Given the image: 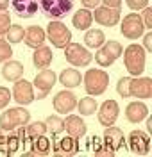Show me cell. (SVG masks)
Returning <instances> with one entry per match:
<instances>
[{"mask_svg": "<svg viewBox=\"0 0 152 157\" xmlns=\"http://www.w3.org/2000/svg\"><path fill=\"white\" fill-rule=\"evenodd\" d=\"M122 54H123V64H125V70L129 71V75L140 77L145 71V63H147L145 48L138 43H131Z\"/></svg>", "mask_w": 152, "mask_h": 157, "instance_id": "obj_1", "label": "cell"}, {"mask_svg": "<svg viewBox=\"0 0 152 157\" xmlns=\"http://www.w3.org/2000/svg\"><path fill=\"white\" fill-rule=\"evenodd\" d=\"M82 82H84V89L88 95L99 97L102 93H106V89L109 86V73L100 68H90L84 73Z\"/></svg>", "mask_w": 152, "mask_h": 157, "instance_id": "obj_2", "label": "cell"}, {"mask_svg": "<svg viewBox=\"0 0 152 157\" xmlns=\"http://www.w3.org/2000/svg\"><path fill=\"white\" fill-rule=\"evenodd\" d=\"M38 7L45 18L61 20L73 9V0H38Z\"/></svg>", "mask_w": 152, "mask_h": 157, "instance_id": "obj_3", "label": "cell"}, {"mask_svg": "<svg viewBox=\"0 0 152 157\" xmlns=\"http://www.w3.org/2000/svg\"><path fill=\"white\" fill-rule=\"evenodd\" d=\"M30 121V113L27 109L20 107H11L6 109L0 114V128L2 130H14L20 125H27Z\"/></svg>", "mask_w": 152, "mask_h": 157, "instance_id": "obj_4", "label": "cell"}, {"mask_svg": "<svg viewBox=\"0 0 152 157\" xmlns=\"http://www.w3.org/2000/svg\"><path fill=\"white\" fill-rule=\"evenodd\" d=\"M47 38L56 48H64L72 41V30L59 20H50L49 27H47Z\"/></svg>", "mask_w": 152, "mask_h": 157, "instance_id": "obj_5", "label": "cell"}, {"mask_svg": "<svg viewBox=\"0 0 152 157\" xmlns=\"http://www.w3.org/2000/svg\"><path fill=\"white\" fill-rule=\"evenodd\" d=\"M122 52H123V48H122L120 43L115 41V39H109V41H104V45H102L100 48H97L95 61L99 63V66L106 68V66H111L113 63L120 57Z\"/></svg>", "mask_w": 152, "mask_h": 157, "instance_id": "obj_6", "label": "cell"}, {"mask_svg": "<svg viewBox=\"0 0 152 157\" xmlns=\"http://www.w3.org/2000/svg\"><path fill=\"white\" fill-rule=\"evenodd\" d=\"M145 25H143L142 18H140V14L138 13H131V14H125L123 20H122L120 23V32L123 38L127 39H138L142 38L143 34H145Z\"/></svg>", "mask_w": 152, "mask_h": 157, "instance_id": "obj_7", "label": "cell"}, {"mask_svg": "<svg viewBox=\"0 0 152 157\" xmlns=\"http://www.w3.org/2000/svg\"><path fill=\"white\" fill-rule=\"evenodd\" d=\"M64 57L66 61L73 66H88L93 61V54L86 47H82L79 43H68L64 47Z\"/></svg>", "mask_w": 152, "mask_h": 157, "instance_id": "obj_8", "label": "cell"}, {"mask_svg": "<svg viewBox=\"0 0 152 157\" xmlns=\"http://www.w3.org/2000/svg\"><path fill=\"white\" fill-rule=\"evenodd\" d=\"M11 95L14 98V102L18 105H29L36 100V95H34V86L32 82L25 80V78H18L13 86V91Z\"/></svg>", "mask_w": 152, "mask_h": 157, "instance_id": "obj_9", "label": "cell"}, {"mask_svg": "<svg viewBox=\"0 0 152 157\" xmlns=\"http://www.w3.org/2000/svg\"><path fill=\"white\" fill-rule=\"evenodd\" d=\"M56 80H57V75H56V71H52V70L45 68L41 70L40 73L34 77V82H32V86L38 89V100L41 98H45L49 93L52 91L54 88V84H56Z\"/></svg>", "mask_w": 152, "mask_h": 157, "instance_id": "obj_10", "label": "cell"}, {"mask_svg": "<svg viewBox=\"0 0 152 157\" xmlns=\"http://www.w3.org/2000/svg\"><path fill=\"white\" fill-rule=\"evenodd\" d=\"M129 95L138 100H149L152 97V78L150 77H131Z\"/></svg>", "mask_w": 152, "mask_h": 157, "instance_id": "obj_11", "label": "cell"}, {"mask_svg": "<svg viewBox=\"0 0 152 157\" xmlns=\"http://www.w3.org/2000/svg\"><path fill=\"white\" fill-rule=\"evenodd\" d=\"M129 150L138 155H147L150 152V136L145 130H132L129 134Z\"/></svg>", "mask_w": 152, "mask_h": 157, "instance_id": "obj_12", "label": "cell"}, {"mask_svg": "<svg viewBox=\"0 0 152 157\" xmlns=\"http://www.w3.org/2000/svg\"><path fill=\"white\" fill-rule=\"evenodd\" d=\"M99 111V123L102 127H109V125H115V121L118 120V114H120V107H118V102L116 100H106L100 107L97 109Z\"/></svg>", "mask_w": 152, "mask_h": 157, "instance_id": "obj_13", "label": "cell"}, {"mask_svg": "<svg viewBox=\"0 0 152 157\" xmlns=\"http://www.w3.org/2000/svg\"><path fill=\"white\" fill-rule=\"evenodd\" d=\"M52 105H54V109L59 114H70L72 111L77 107V97L72 91H68V89H63V91H59L54 97Z\"/></svg>", "mask_w": 152, "mask_h": 157, "instance_id": "obj_14", "label": "cell"}, {"mask_svg": "<svg viewBox=\"0 0 152 157\" xmlns=\"http://www.w3.org/2000/svg\"><path fill=\"white\" fill-rule=\"evenodd\" d=\"M93 14V20L102 25V27H115L118 21H120V9H113V7H106V6H99L95 7V13Z\"/></svg>", "mask_w": 152, "mask_h": 157, "instance_id": "obj_15", "label": "cell"}, {"mask_svg": "<svg viewBox=\"0 0 152 157\" xmlns=\"http://www.w3.org/2000/svg\"><path fill=\"white\" fill-rule=\"evenodd\" d=\"M102 143L106 147L113 150V152H118L120 148H125V136H123V130L120 127H115L109 125L104 130V136H102Z\"/></svg>", "mask_w": 152, "mask_h": 157, "instance_id": "obj_16", "label": "cell"}, {"mask_svg": "<svg viewBox=\"0 0 152 157\" xmlns=\"http://www.w3.org/2000/svg\"><path fill=\"white\" fill-rule=\"evenodd\" d=\"M52 152L59 155H73L79 152V139L72 136H64L61 139L52 137Z\"/></svg>", "mask_w": 152, "mask_h": 157, "instance_id": "obj_17", "label": "cell"}, {"mask_svg": "<svg viewBox=\"0 0 152 157\" xmlns=\"http://www.w3.org/2000/svg\"><path fill=\"white\" fill-rule=\"evenodd\" d=\"M21 148V143L14 130H2L0 128V154L13 155Z\"/></svg>", "mask_w": 152, "mask_h": 157, "instance_id": "obj_18", "label": "cell"}, {"mask_svg": "<svg viewBox=\"0 0 152 157\" xmlns=\"http://www.w3.org/2000/svg\"><path fill=\"white\" fill-rule=\"evenodd\" d=\"M64 130H66L68 136L75 137V139H81V137L86 136L88 127H86V123H84V120H82L81 116H77V114H68L66 120H64Z\"/></svg>", "mask_w": 152, "mask_h": 157, "instance_id": "obj_19", "label": "cell"}, {"mask_svg": "<svg viewBox=\"0 0 152 157\" xmlns=\"http://www.w3.org/2000/svg\"><path fill=\"white\" fill-rule=\"evenodd\" d=\"M147 116H149V107H147V104H143L140 100L127 104V107H125V118H127L129 123H140V121H143Z\"/></svg>", "mask_w": 152, "mask_h": 157, "instance_id": "obj_20", "label": "cell"}, {"mask_svg": "<svg viewBox=\"0 0 152 157\" xmlns=\"http://www.w3.org/2000/svg\"><path fill=\"white\" fill-rule=\"evenodd\" d=\"M13 11L20 18H32L38 13V0H11Z\"/></svg>", "mask_w": 152, "mask_h": 157, "instance_id": "obj_21", "label": "cell"}, {"mask_svg": "<svg viewBox=\"0 0 152 157\" xmlns=\"http://www.w3.org/2000/svg\"><path fill=\"white\" fill-rule=\"evenodd\" d=\"M52 152V141L47 136L34 137L30 141V152H23V157H36V155H49Z\"/></svg>", "mask_w": 152, "mask_h": 157, "instance_id": "obj_22", "label": "cell"}, {"mask_svg": "<svg viewBox=\"0 0 152 157\" xmlns=\"http://www.w3.org/2000/svg\"><path fill=\"white\" fill-rule=\"evenodd\" d=\"M47 39V34H45V29H41L40 25H30L25 29V36H23V41L25 45L30 47V48H38L45 43Z\"/></svg>", "mask_w": 152, "mask_h": 157, "instance_id": "obj_23", "label": "cell"}, {"mask_svg": "<svg viewBox=\"0 0 152 157\" xmlns=\"http://www.w3.org/2000/svg\"><path fill=\"white\" fill-rule=\"evenodd\" d=\"M52 61H54V54H52V50L49 47H45V45H41L38 48H34V56H32V64L36 66L38 70H45L49 68L52 64Z\"/></svg>", "mask_w": 152, "mask_h": 157, "instance_id": "obj_24", "label": "cell"}, {"mask_svg": "<svg viewBox=\"0 0 152 157\" xmlns=\"http://www.w3.org/2000/svg\"><path fill=\"white\" fill-rule=\"evenodd\" d=\"M23 75V64H21L20 61H6L4 63V66H2V77L6 78V80H9V82H16L18 78H21Z\"/></svg>", "mask_w": 152, "mask_h": 157, "instance_id": "obj_25", "label": "cell"}, {"mask_svg": "<svg viewBox=\"0 0 152 157\" xmlns=\"http://www.w3.org/2000/svg\"><path fill=\"white\" fill-rule=\"evenodd\" d=\"M57 78H59L61 86H64L66 89H73L77 86H81V80H82L81 71H77L75 68H64Z\"/></svg>", "mask_w": 152, "mask_h": 157, "instance_id": "obj_26", "label": "cell"}, {"mask_svg": "<svg viewBox=\"0 0 152 157\" xmlns=\"http://www.w3.org/2000/svg\"><path fill=\"white\" fill-rule=\"evenodd\" d=\"M72 23H73L75 29L88 30L91 27V23H93V14H91V11L90 9H79L75 14H73Z\"/></svg>", "mask_w": 152, "mask_h": 157, "instance_id": "obj_27", "label": "cell"}, {"mask_svg": "<svg viewBox=\"0 0 152 157\" xmlns=\"http://www.w3.org/2000/svg\"><path fill=\"white\" fill-rule=\"evenodd\" d=\"M106 41V34L100 29H88L84 34V45L86 48H100Z\"/></svg>", "mask_w": 152, "mask_h": 157, "instance_id": "obj_28", "label": "cell"}, {"mask_svg": "<svg viewBox=\"0 0 152 157\" xmlns=\"http://www.w3.org/2000/svg\"><path fill=\"white\" fill-rule=\"evenodd\" d=\"M97 109H99V104H97V100L91 97V95L81 98V100L77 102V111H79V114H82V116H91V114H95Z\"/></svg>", "mask_w": 152, "mask_h": 157, "instance_id": "obj_29", "label": "cell"}, {"mask_svg": "<svg viewBox=\"0 0 152 157\" xmlns=\"http://www.w3.org/2000/svg\"><path fill=\"white\" fill-rule=\"evenodd\" d=\"M49 130H47V125L45 121H32V123H27L25 125V134H27V139L29 143L34 139V137H40V136H45Z\"/></svg>", "mask_w": 152, "mask_h": 157, "instance_id": "obj_30", "label": "cell"}, {"mask_svg": "<svg viewBox=\"0 0 152 157\" xmlns=\"http://www.w3.org/2000/svg\"><path fill=\"white\" fill-rule=\"evenodd\" d=\"M45 125H47V130L52 134V137L59 136L61 132H64V120L56 114H50V116L45 120Z\"/></svg>", "mask_w": 152, "mask_h": 157, "instance_id": "obj_31", "label": "cell"}, {"mask_svg": "<svg viewBox=\"0 0 152 157\" xmlns=\"http://www.w3.org/2000/svg\"><path fill=\"white\" fill-rule=\"evenodd\" d=\"M6 36H7V41H9L11 45H14V43H20V41H23L25 29H23L21 25H11Z\"/></svg>", "mask_w": 152, "mask_h": 157, "instance_id": "obj_32", "label": "cell"}, {"mask_svg": "<svg viewBox=\"0 0 152 157\" xmlns=\"http://www.w3.org/2000/svg\"><path fill=\"white\" fill-rule=\"evenodd\" d=\"M13 57V47L7 39L0 38V63H6Z\"/></svg>", "mask_w": 152, "mask_h": 157, "instance_id": "obj_33", "label": "cell"}, {"mask_svg": "<svg viewBox=\"0 0 152 157\" xmlns=\"http://www.w3.org/2000/svg\"><path fill=\"white\" fill-rule=\"evenodd\" d=\"M129 82H131V77H122L116 82V93L122 98H131V95H129Z\"/></svg>", "mask_w": 152, "mask_h": 157, "instance_id": "obj_34", "label": "cell"}, {"mask_svg": "<svg viewBox=\"0 0 152 157\" xmlns=\"http://www.w3.org/2000/svg\"><path fill=\"white\" fill-rule=\"evenodd\" d=\"M11 27V14L7 11H0V38H4L7 34Z\"/></svg>", "mask_w": 152, "mask_h": 157, "instance_id": "obj_35", "label": "cell"}, {"mask_svg": "<svg viewBox=\"0 0 152 157\" xmlns=\"http://www.w3.org/2000/svg\"><path fill=\"white\" fill-rule=\"evenodd\" d=\"M11 98H13V95H11L9 88H6V86H0V111H2V109H6L7 105H9Z\"/></svg>", "mask_w": 152, "mask_h": 157, "instance_id": "obj_36", "label": "cell"}, {"mask_svg": "<svg viewBox=\"0 0 152 157\" xmlns=\"http://www.w3.org/2000/svg\"><path fill=\"white\" fill-rule=\"evenodd\" d=\"M140 18H142L143 25H145V29L150 30V29H152V7H145V9H142Z\"/></svg>", "mask_w": 152, "mask_h": 157, "instance_id": "obj_37", "label": "cell"}, {"mask_svg": "<svg viewBox=\"0 0 152 157\" xmlns=\"http://www.w3.org/2000/svg\"><path fill=\"white\" fill-rule=\"evenodd\" d=\"M125 4L132 11H142L145 7H149V0H125Z\"/></svg>", "mask_w": 152, "mask_h": 157, "instance_id": "obj_38", "label": "cell"}, {"mask_svg": "<svg viewBox=\"0 0 152 157\" xmlns=\"http://www.w3.org/2000/svg\"><path fill=\"white\" fill-rule=\"evenodd\" d=\"M143 48L145 52H152V32H145L143 34Z\"/></svg>", "mask_w": 152, "mask_h": 157, "instance_id": "obj_39", "label": "cell"}, {"mask_svg": "<svg viewBox=\"0 0 152 157\" xmlns=\"http://www.w3.org/2000/svg\"><path fill=\"white\" fill-rule=\"evenodd\" d=\"M102 4L106 6V7H113V9H120L122 7V2L123 0H100Z\"/></svg>", "mask_w": 152, "mask_h": 157, "instance_id": "obj_40", "label": "cell"}, {"mask_svg": "<svg viewBox=\"0 0 152 157\" xmlns=\"http://www.w3.org/2000/svg\"><path fill=\"white\" fill-rule=\"evenodd\" d=\"M81 2H82V6H84V9H95L100 4V0H81Z\"/></svg>", "mask_w": 152, "mask_h": 157, "instance_id": "obj_41", "label": "cell"}, {"mask_svg": "<svg viewBox=\"0 0 152 157\" xmlns=\"http://www.w3.org/2000/svg\"><path fill=\"white\" fill-rule=\"evenodd\" d=\"M11 0H0V11H7L9 9Z\"/></svg>", "mask_w": 152, "mask_h": 157, "instance_id": "obj_42", "label": "cell"}, {"mask_svg": "<svg viewBox=\"0 0 152 157\" xmlns=\"http://www.w3.org/2000/svg\"><path fill=\"white\" fill-rule=\"evenodd\" d=\"M145 120H147V130H149V132H152V121H150V118L147 116Z\"/></svg>", "mask_w": 152, "mask_h": 157, "instance_id": "obj_43", "label": "cell"}]
</instances>
